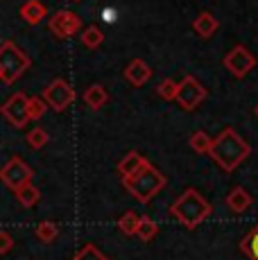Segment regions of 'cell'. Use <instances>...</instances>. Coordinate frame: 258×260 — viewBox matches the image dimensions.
I'll list each match as a JSON object with an SVG mask.
<instances>
[{
    "label": "cell",
    "instance_id": "obj_4",
    "mask_svg": "<svg viewBox=\"0 0 258 260\" xmlns=\"http://www.w3.org/2000/svg\"><path fill=\"white\" fill-rule=\"evenodd\" d=\"M29 63H32L29 57L14 41H5L0 46V73L5 84H14L16 79H21Z\"/></svg>",
    "mask_w": 258,
    "mask_h": 260
},
{
    "label": "cell",
    "instance_id": "obj_14",
    "mask_svg": "<svg viewBox=\"0 0 258 260\" xmlns=\"http://www.w3.org/2000/svg\"><path fill=\"white\" fill-rule=\"evenodd\" d=\"M84 102H86V107H88V109H93V111L102 109L104 104L109 102V93H107V88H104L102 84H93V86H88L86 91H84Z\"/></svg>",
    "mask_w": 258,
    "mask_h": 260
},
{
    "label": "cell",
    "instance_id": "obj_9",
    "mask_svg": "<svg viewBox=\"0 0 258 260\" xmlns=\"http://www.w3.org/2000/svg\"><path fill=\"white\" fill-rule=\"evenodd\" d=\"M27 95L25 93H14L7 102L0 107V113L5 116L9 124H14L16 129L25 127L29 122V113H27Z\"/></svg>",
    "mask_w": 258,
    "mask_h": 260
},
{
    "label": "cell",
    "instance_id": "obj_12",
    "mask_svg": "<svg viewBox=\"0 0 258 260\" xmlns=\"http://www.w3.org/2000/svg\"><path fill=\"white\" fill-rule=\"evenodd\" d=\"M21 18L25 21L27 25H39L43 23V18L48 16V9L41 0H27V3L21 5Z\"/></svg>",
    "mask_w": 258,
    "mask_h": 260
},
{
    "label": "cell",
    "instance_id": "obj_6",
    "mask_svg": "<svg viewBox=\"0 0 258 260\" xmlns=\"http://www.w3.org/2000/svg\"><path fill=\"white\" fill-rule=\"evenodd\" d=\"M41 98L46 100V104L50 109H54V111H66V109L75 102L77 95H75V88H73L66 79L59 77V79H52V82L43 88Z\"/></svg>",
    "mask_w": 258,
    "mask_h": 260
},
{
    "label": "cell",
    "instance_id": "obj_32",
    "mask_svg": "<svg viewBox=\"0 0 258 260\" xmlns=\"http://www.w3.org/2000/svg\"><path fill=\"white\" fill-rule=\"evenodd\" d=\"M75 3H79V0H75Z\"/></svg>",
    "mask_w": 258,
    "mask_h": 260
},
{
    "label": "cell",
    "instance_id": "obj_31",
    "mask_svg": "<svg viewBox=\"0 0 258 260\" xmlns=\"http://www.w3.org/2000/svg\"><path fill=\"white\" fill-rule=\"evenodd\" d=\"M0 82H3V73H0Z\"/></svg>",
    "mask_w": 258,
    "mask_h": 260
},
{
    "label": "cell",
    "instance_id": "obj_13",
    "mask_svg": "<svg viewBox=\"0 0 258 260\" xmlns=\"http://www.w3.org/2000/svg\"><path fill=\"white\" fill-rule=\"evenodd\" d=\"M217 27H220V23H217V18L213 16L211 12H202L200 16L195 18V23H192V29H195L197 37H202V39L213 37V34L217 32Z\"/></svg>",
    "mask_w": 258,
    "mask_h": 260
},
{
    "label": "cell",
    "instance_id": "obj_23",
    "mask_svg": "<svg viewBox=\"0 0 258 260\" xmlns=\"http://www.w3.org/2000/svg\"><path fill=\"white\" fill-rule=\"evenodd\" d=\"M211 141H213V138L208 136L206 132H195V134H192V136H190V141H188V143H190V147L195 149L197 154H208V147H211Z\"/></svg>",
    "mask_w": 258,
    "mask_h": 260
},
{
    "label": "cell",
    "instance_id": "obj_5",
    "mask_svg": "<svg viewBox=\"0 0 258 260\" xmlns=\"http://www.w3.org/2000/svg\"><path fill=\"white\" fill-rule=\"evenodd\" d=\"M206 95H208L206 88L202 86V84L197 82L192 75H186L181 82H177V95H175V100L179 102L181 109H186V111H195V109L206 100Z\"/></svg>",
    "mask_w": 258,
    "mask_h": 260
},
{
    "label": "cell",
    "instance_id": "obj_17",
    "mask_svg": "<svg viewBox=\"0 0 258 260\" xmlns=\"http://www.w3.org/2000/svg\"><path fill=\"white\" fill-rule=\"evenodd\" d=\"M16 197H18V202H21V206L32 208V206H37V204H39L41 192H39V188L29 181V183H25V186H21L16 190Z\"/></svg>",
    "mask_w": 258,
    "mask_h": 260
},
{
    "label": "cell",
    "instance_id": "obj_19",
    "mask_svg": "<svg viewBox=\"0 0 258 260\" xmlns=\"http://www.w3.org/2000/svg\"><path fill=\"white\" fill-rule=\"evenodd\" d=\"M240 251L247 253L251 260H258V226L251 229L240 242Z\"/></svg>",
    "mask_w": 258,
    "mask_h": 260
},
{
    "label": "cell",
    "instance_id": "obj_16",
    "mask_svg": "<svg viewBox=\"0 0 258 260\" xmlns=\"http://www.w3.org/2000/svg\"><path fill=\"white\" fill-rule=\"evenodd\" d=\"M145 161H147V158L143 156V154L129 152V154H125V156H122V161L118 163V172H120V177H129V174H134L136 170H141Z\"/></svg>",
    "mask_w": 258,
    "mask_h": 260
},
{
    "label": "cell",
    "instance_id": "obj_27",
    "mask_svg": "<svg viewBox=\"0 0 258 260\" xmlns=\"http://www.w3.org/2000/svg\"><path fill=\"white\" fill-rule=\"evenodd\" d=\"M156 93L161 95L163 100L170 102V100H175V95H177V82L175 79H163V82L156 86Z\"/></svg>",
    "mask_w": 258,
    "mask_h": 260
},
{
    "label": "cell",
    "instance_id": "obj_15",
    "mask_svg": "<svg viewBox=\"0 0 258 260\" xmlns=\"http://www.w3.org/2000/svg\"><path fill=\"white\" fill-rule=\"evenodd\" d=\"M251 202H254V199H251V194L247 192L245 188H233L231 192H229V197H227V206L231 208L233 213H245L247 208L251 206Z\"/></svg>",
    "mask_w": 258,
    "mask_h": 260
},
{
    "label": "cell",
    "instance_id": "obj_11",
    "mask_svg": "<svg viewBox=\"0 0 258 260\" xmlns=\"http://www.w3.org/2000/svg\"><path fill=\"white\" fill-rule=\"evenodd\" d=\"M150 77H152V68L147 66L143 59H134V61L125 68V79L132 84V86H143Z\"/></svg>",
    "mask_w": 258,
    "mask_h": 260
},
{
    "label": "cell",
    "instance_id": "obj_10",
    "mask_svg": "<svg viewBox=\"0 0 258 260\" xmlns=\"http://www.w3.org/2000/svg\"><path fill=\"white\" fill-rule=\"evenodd\" d=\"M254 66H256V57L245 46L231 48L229 52H227V57H224V68L238 79L245 77V75L249 73Z\"/></svg>",
    "mask_w": 258,
    "mask_h": 260
},
{
    "label": "cell",
    "instance_id": "obj_7",
    "mask_svg": "<svg viewBox=\"0 0 258 260\" xmlns=\"http://www.w3.org/2000/svg\"><path fill=\"white\" fill-rule=\"evenodd\" d=\"M32 177H34L32 168L18 156L9 158V161L0 168V181H3L9 190H14V192H16L21 186H25V183L32 181Z\"/></svg>",
    "mask_w": 258,
    "mask_h": 260
},
{
    "label": "cell",
    "instance_id": "obj_1",
    "mask_svg": "<svg viewBox=\"0 0 258 260\" xmlns=\"http://www.w3.org/2000/svg\"><path fill=\"white\" fill-rule=\"evenodd\" d=\"M208 154L217 163V168H222L224 172H233L242 161H247V156L251 154V147L245 138H240L231 127H227L224 132L217 134V138L211 141Z\"/></svg>",
    "mask_w": 258,
    "mask_h": 260
},
{
    "label": "cell",
    "instance_id": "obj_18",
    "mask_svg": "<svg viewBox=\"0 0 258 260\" xmlns=\"http://www.w3.org/2000/svg\"><path fill=\"white\" fill-rule=\"evenodd\" d=\"M79 39H82V46H84V48L95 50V48L102 46L104 34H102V29L98 27V25H88V27L84 29L82 34H79Z\"/></svg>",
    "mask_w": 258,
    "mask_h": 260
},
{
    "label": "cell",
    "instance_id": "obj_24",
    "mask_svg": "<svg viewBox=\"0 0 258 260\" xmlns=\"http://www.w3.org/2000/svg\"><path fill=\"white\" fill-rule=\"evenodd\" d=\"M48 111V104L43 98H29L27 100V113H29V120H41Z\"/></svg>",
    "mask_w": 258,
    "mask_h": 260
},
{
    "label": "cell",
    "instance_id": "obj_29",
    "mask_svg": "<svg viewBox=\"0 0 258 260\" xmlns=\"http://www.w3.org/2000/svg\"><path fill=\"white\" fill-rule=\"evenodd\" d=\"M102 18H104V21H113V12H111V9H104Z\"/></svg>",
    "mask_w": 258,
    "mask_h": 260
},
{
    "label": "cell",
    "instance_id": "obj_26",
    "mask_svg": "<svg viewBox=\"0 0 258 260\" xmlns=\"http://www.w3.org/2000/svg\"><path fill=\"white\" fill-rule=\"evenodd\" d=\"M46 143H48V132H46V129L34 127L32 132L27 134V145H29L32 149H41Z\"/></svg>",
    "mask_w": 258,
    "mask_h": 260
},
{
    "label": "cell",
    "instance_id": "obj_2",
    "mask_svg": "<svg viewBox=\"0 0 258 260\" xmlns=\"http://www.w3.org/2000/svg\"><path fill=\"white\" fill-rule=\"evenodd\" d=\"M170 215H175L177 222H181L183 226L197 229L208 215H213V206L197 192L195 188H188L186 192L170 206Z\"/></svg>",
    "mask_w": 258,
    "mask_h": 260
},
{
    "label": "cell",
    "instance_id": "obj_21",
    "mask_svg": "<svg viewBox=\"0 0 258 260\" xmlns=\"http://www.w3.org/2000/svg\"><path fill=\"white\" fill-rule=\"evenodd\" d=\"M156 233H158L156 222H152L150 217H141V222H138V226H136V236L141 238L143 242H150V240H154Z\"/></svg>",
    "mask_w": 258,
    "mask_h": 260
},
{
    "label": "cell",
    "instance_id": "obj_22",
    "mask_svg": "<svg viewBox=\"0 0 258 260\" xmlns=\"http://www.w3.org/2000/svg\"><path fill=\"white\" fill-rule=\"evenodd\" d=\"M59 236V226L57 224H52V222H41L37 226V238L41 240V242H46V244H50L54 242Z\"/></svg>",
    "mask_w": 258,
    "mask_h": 260
},
{
    "label": "cell",
    "instance_id": "obj_8",
    "mask_svg": "<svg viewBox=\"0 0 258 260\" xmlns=\"http://www.w3.org/2000/svg\"><path fill=\"white\" fill-rule=\"evenodd\" d=\"M48 27H50L54 39L63 41V39H71L73 34L79 32V27H82V18H79L75 12H71V9H61V12L52 14Z\"/></svg>",
    "mask_w": 258,
    "mask_h": 260
},
{
    "label": "cell",
    "instance_id": "obj_25",
    "mask_svg": "<svg viewBox=\"0 0 258 260\" xmlns=\"http://www.w3.org/2000/svg\"><path fill=\"white\" fill-rule=\"evenodd\" d=\"M73 260H109V258L104 256L95 244H86V247H82L75 253V258H73Z\"/></svg>",
    "mask_w": 258,
    "mask_h": 260
},
{
    "label": "cell",
    "instance_id": "obj_20",
    "mask_svg": "<svg viewBox=\"0 0 258 260\" xmlns=\"http://www.w3.org/2000/svg\"><path fill=\"white\" fill-rule=\"evenodd\" d=\"M138 222H141V215L134 213V211H127L122 215L120 219H118V229H120L125 236H136V226Z\"/></svg>",
    "mask_w": 258,
    "mask_h": 260
},
{
    "label": "cell",
    "instance_id": "obj_30",
    "mask_svg": "<svg viewBox=\"0 0 258 260\" xmlns=\"http://www.w3.org/2000/svg\"><path fill=\"white\" fill-rule=\"evenodd\" d=\"M254 113H256V118H258V104H256V109H254Z\"/></svg>",
    "mask_w": 258,
    "mask_h": 260
},
{
    "label": "cell",
    "instance_id": "obj_28",
    "mask_svg": "<svg viewBox=\"0 0 258 260\" xmlns=\"http://www.w3.org/2000/svg\"><path fill=\"white\" fill-rule=\"evenodd\" d=\"M14 247V238L9 236L7 231H0V256H5V253H9Z\"/></svg>",
    "mask_w": 258,
    "mask_h": 260
},
{
    "label": "cell",
    "instance_id": "obj_3",
    "mask_svg": "<svg viewBox=\"0 0 258 260\" xmlns=\"http://www.w3.org/2000/svg\"><path fill=\"white\" fill-rule=\"evenodd\" d=\"M122 186H125L127 192L134 194L141 204H147L158 190H163V186H166V177H163L150 161H145L141 170H136V172L129 174V177H122Z\"/></svg>",
    "mask_w": 258,
    "mask_h": 260
}]
</instances>
